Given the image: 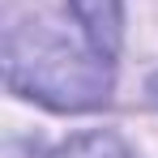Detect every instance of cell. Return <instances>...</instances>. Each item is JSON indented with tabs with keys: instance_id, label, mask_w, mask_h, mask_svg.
Segmentation results:
<instances>
[{
	"instance_id": "2",
	"label": "cell",
	"mask_w": 158,
	"mask_h": 158,
	"mask_svg": "<svg viewBox=\"0 0 158 158\" xmlns=\"http://www.w3.org/2000/svg\"><path fill=\"white\" fill-rule=\"evenodd\" d=\"M69 13L94 39L98 52H107L111 60L120 56V43H124V0H69Z\"/></svg>"
},
{
	"instance_id": "4",
	"label": "cell",
	"mask_w": 158,
	"mask_h": 158,
	"mask_svg": "<svg viewBox=\"0 0 158 158\" xmlns=\"http://www.w3.org/2000/svg\"><path fill=\"white\" fill-rule=\"evenodd\" d=\"M150 94H154V103H158V77H154V85H150Z\"/></svg>"
},
{
	"instance_id": "3",
	"label": "cell",
	"mask_w": 158,
	"mask_h": 158,
	"mask_svg": "<svg viewBox=\"0 0 158 158\" xmlns=\"http://www.w3.org/2000/svg\"><path fill=\"white\" fill-rule=\"evenodd\" d=\"M47 158H132L128 145L107 128H90V132H77L69 141H60Z\"/></svg>"
},
{
	"instance_id": "1",
	"label": "cell",
	"mask_w": 158,
	"mask_h": 158,
	"mask_svg": "<svg viewBox=\"0 0 158 158\" xmlns=\"http://www.w3.org/2000/svg\"><path fill=\"white\" fill-rule=\"evenodd\" d=\"M4 85L52 111H94L111 98L115 60L94 47L85 30H69L52 13L9 17Z\"/></svg>"
}]
</instances>
